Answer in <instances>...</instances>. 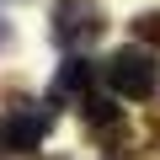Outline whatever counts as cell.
<instances>
[{
    "label": "cell",
    "mask_w": 160,
    "mask_h": 160,
    "mask_svg": "<svg viewBox=\"0 0 160 160\" xmlns=\"http://www.w3.org/2000/svg\"><path fill=\"white\" fill-rule=\"evenodd\" d=\"M80 107H86V128H91V133H118V128H123V112H118L107 96H86Z\"/></svg>",
    "instance_id": "obj_4"
},
{
    "label": "cell",
    "mask_w": 160,
    "mask_h": 160,
    "mask_svg": "<svg viewBox=\"0 0 160 160\" xmlns=\"http://www.w3.org/2000/svg\"><path fill=\"white\" fill-rule=\"evenodd\" d=\"M107 32V16L96 0H59L53 6V43L59 48H91Z\"/></svg>",
    "instance_id": "obj_2"
},
{
    "label": "cell",
    "mask_w": 160,
    "mask_h": 160,
    "mask_svg": "<svg viewBox=\"0 0 160 160\" xmlns=\"http://www.w3.org/2000/svg\"><path fill=\"white\" fill-rule=\"evenodd\" d=\"M107 86H112L118 96H128V102H149V96L160 91V64H155V53H149V48H118V53L107 59Z\"/></svg>",
    "instance_id": "obj_1"
},
{
    "label": "cell",
    "mask_w": 160,
    "mask_h": 160,
    "mask_svg": "<svg viewBox=\"0 0 160 160\" xmlns=\"http://www.w3.org/2000/svg\"><path fill=\"white\" fill-rule=\"evenodd\" d=\"M133 38L155 48V43H160V11H144V16H133Z\"/></svg>",
    "instance_id": "obj_6"
},
{
    "label": "cell",
    "mask_w": 160,
    "mask_h": 160,
    "mask_svg": "<svg viewBox=\"0 0 160 160\" xmlns=\"http://www.w3.org/2000/svg\"><path fill=\"white\" fill-rule=\"evenodd\" d=\"M86 80H91V64H86V59H69V64L59 69V80H53V102L80 96V91H86Z\"/></svg>",
    "instance_id": "obj_5"
},
{
    "label": "cell",
    "mask_w": 160,
    "mask_h": 160,
    "mask_svg": "<svg viewBox=\"0 0 160 160\" xmlns=\"http://www.w3.org/2000/svg\"><path fill=\"white\" fill-rule=\"evenodd\" d=\"M53 112L48 107H22V112H6L0 118V155H22V149H38V139L48 133Z\"/></svg>",
    "instance_id": "obj_3"
}]
</instances>
